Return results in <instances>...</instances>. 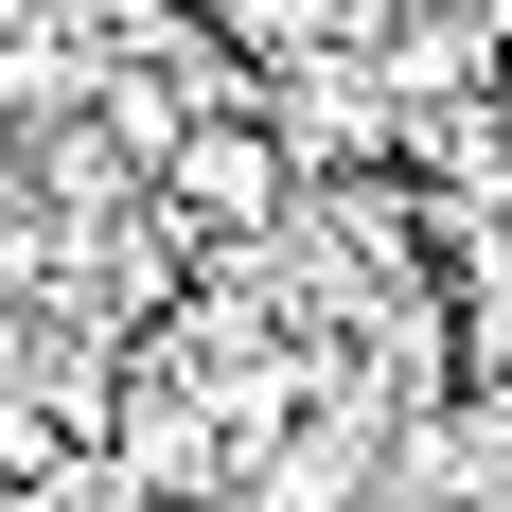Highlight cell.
Listing matches in <instances>:
<instances>
[{
    "instance_id": "obj_1",
    "label": "cell",
    "mask_w": 512,
    "mask_h": 512,
    "mask_svg": "<svg viewBox=\"0 0 512 512\" xmlns=\"http://www.w3.org/2000/svg\"><path fill=\"white\" fill-rule=\"evenodd\" d=\"M177 212H195V230H265V212H283V142H265L248 106H195V124H177Z\"/></svg>"
},
{
    "instance_id": "obj_2",
    "label": "cell",
    "mask_w": 512,
    "mask_h": 512,
    "mask_svg": "<svg viewBox=\"0 0 512 512\" xmlns=\"http://www.w3.org/2000/svg\"><path fill=\"white\" fill-rule=\"evenodd\" d=\"M354 495H371V442H354V424H318V442H283V460L248 477V512H354Z\"/></svg>"
},
{
    "instance_id": "obj_3",
    "label": "cell",
    "mask_w": 512,
    "mask_h": 512,
    "mask_svg": "<svg viewBox=\"0 0 512 512\" xmlns=\"http://www.w3.org/2000/svg\"><path fill=\"white\" fill-rule=\"evenodd\" d=\"M36 460H53V424L18 407V389H0V477H36Z\"/></svg>"
},
{
    "instance_id": "obj_4",
    "label": "cell",
    "mask_w": 512,
    "mask_h": 512,
    "mask_svg": "<svg viewBox=\"0 0 512 512\" xmlns=\"http://www.w3.org/2000/svg\"><path fill=\"white\" fill-rule=\"evenodd\" d=\"M18 248H36V212H18V195H0V301H18Z\"/></svg>"
},
{
    "instance_id": "obj_5",
    "label": "cell",
    "mask_w": 512,
    "mask_h": 512,
    "mask_svg": "<svg viewBox=\"0 0 512 512\" xmlns=\"http://www.w3.org/2000/svg\"><path fill=\"white\" fill-rule=\"evenodd\" d=\"M142 512H230V495H142Z\"/></svg>"
}]
</instances>
